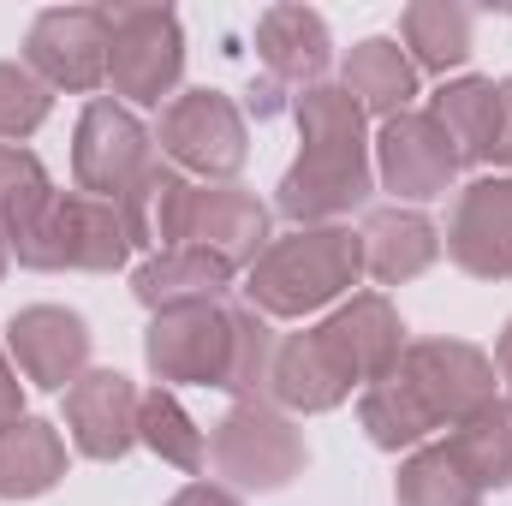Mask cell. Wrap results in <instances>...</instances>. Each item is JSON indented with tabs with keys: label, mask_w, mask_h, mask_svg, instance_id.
<instances>
[{
	"label": "cell",
	"mask_w": 512,
	"mask_h": 506,
	"mask_svg": "<svg viewBox=\"0 0 512 506\" xmlns=\"http://www.w3.org/2000/svg\"><path fill=\"white\" fill-rule=\"evenodd\" d=\"M489 161L512 167V78L495 84V137H489Z\"/></svg>",
	"instance_id": "obj_33"
},
{
	"label": "cell",
	"mask_w": 512,
	"mask_h": 506,
	"mask_svg": "<svg viewBox=\"0 0 512 506\" xmlns=\"http://www.w3.org/2000/svg\"><path fill=\"white\" fill-rule=\"evenodd\" d=\"M137 441L143 447H155L167 465H179V471H203V435H197V423L185 417V405L173 399V393H143L137 399Z\"/></svg>",
	"instance_id": "obj_30"
},
{
	"label": "cell",
	"mask_w": 512,
	"mask_h": 506,
	"mask_svg": "<svg viewBox=\"0 0 512 506\" xmlns=\"http://www.w3.org/2000/svg\"><path fill=\"white\" fill-rule=\"evenodd\" d=\"M429 120L447 131V143L459 149V161H489V137H495V84L489 78H459L429 102Z\"/></svg>",
	"instance_id": "obj_26"
},
{
	"label": "cell",
	"mask_w": 512,
	"mask_h": 506,
	"mask_svg": "<svg viewBox=\"0 0 512 506\" xmlns=\"http://www.w3.org/2000/svg\"><path fill=\"white\" fill-rule=\"evenodd\" d=\"M24 268H48V274H60V268H84V274H114L120 262H126L131 239H126V221H120V209L114 203H102V197H60L54 191V203L30 221V233L12 245Z\"/></svg>",
	"instance_id": "obj_3"
},
{
	"label": "cell",
	"mask_w": 512,
	"mask_h": 506,
	"mask_svg": "<svg viewBox=\"0 0 512 506\" xmlns=\"http://www.w3.org/2000/svg\"><path fill=\"white\" fill-rule=\"evenodd\" d=\"M376 167H382V185L405 203H429V197H447L453 179H459V149L447 143V131L435 126L429 114H393L382 120V143H376Z\"/></svg>",
	"instance_id": "obj_11"
},
{
	"label": "cell",
	"mask_w": 512,
	"mask_h": 506,
	"mask_svg": "<svg viewBox=\"0 0 512 506\" xmlns=\"http://www.w3.org/2000/svg\"><path fill=\"white\" fill-rule=\"evenodd\" d=\"M209 459H215V471H221L227 483L268 495V489H286V483L304 471V435H298L292 417H280L274 405L239 399V405L221 417V429H215V441H209Z\"/></svg>",
	"instance_id": "obj_4"
},
{
	"label": "cell",
	"mask_w": 512,
	"mask_h": 506,
	"mask_svg": "<svg viewBox=\"0 0 512 506\" xmlns=\"http://www.w3.org/2000/svg\"><path fill=\"white\" fill-rule=\"evenodd\" d=\"M185 72V36L167 6H108V84L126 102H161Z\"/></svg>",
	"instance_id": "obj_5"
},
{
	"label": "cell",
	"mask_w": 512,
	"mask_h": 506,
	"mask_svg": "<svg viewBox=\"0 0 512 506\" xmlns=\"http://www.w3.org/2000/svg\"><path fill=\"white\" fill-rule=\"evenodd\" d=\"M358 381L346 376V364L334 358V346L310 328V334H292L274 346V376H268V393L292 411H334Z\"/></svg>",
	"instance_id": "obj_18"
},
{
	"label": "cell",
	"mask_w": 512,
	"mask_h": 506,
	"mask_svg": "<svg viewBox=\"0 0 512 506\" xmlns=\"http://www.w3.org/2000/svg\"><path fill=\"white\" fill-rule=\"evenodd\" d=\"M24 417V399H18V376H12V364L0 358V429L6 423H18Z\"/></svg>",
	"instance_id": "obj_34"
},
{
	"label": "cell",
	"mask_w": 512,
	"mask_h": 506,
	"mask_svg": "<svg viewBox=\"0 0 512 506\" xmlns=\"http://www.w3.org/2000/svg\"><path fill=\"white\" fill-rule=\"evenodd\" d=\"M137 387L120 370H84L66 387V429L84 459H126L137 441Z\"/></svg>",
	"instance_id": "obj_14"
},
{
	"label": "cell",
	"mask_w": 512,
	"mask_h": 506,
	"mask_svg": "<svg viewBox=\"0 0 512 506\" xmlns=\"http://www.w3.org/2000/svg\"><path fill=\"white\" fill-rule=\"evenodd\" d=\"M155 143H161V155H173L185 173H203V179H233L245 167V120L221 90L173 96Z\"/></svg>",
	"instance_id": "obj_9"
},
{
	"label": "cell",
	"mask_w": 512,
	"mask_h": 506,
	"mask_svg": "<svg viewBox=\"0 0 512 506\" xmlns=\"http://www.w3.org/2000/svg\"><path fill=\"white\" fill-rule=\"evenodd\" d=\"M447 256L477 280H512V179H477L459 191Z\"/></svg>",
	"instance_id": "obj_12"
},
{
	"label": "cell",
	"mask_w": 512,
	"mask_h": 506,
	"mask_svg": "<svg viewBox=\"0 0 512 506\" xmlns=\"http://www.w3.org/2000/svg\"><path fill=\"white\" fill-rule=\"evenodd\" d=\"M393 501L399 506H477L483 489L453 465L447 447H423L399 465V483H393Z\"/></svg>",
	"instance_id": "obj_29"
},
{
	"label": "cell",
	"mask_w": 512,
	"mask_h": 506,
	"mask_svg": "<svg viewBox=\"0 0 512 506\" xmlns=\"http://www.w3.org/2000/svg\"><path fill=\"white\" fill-rule=\"evenodd\" d=\"M0 274H6V239H0Z\"/></svg>",
	"instance_id": "obj_37"
},
{
	"label": "cell",
	"mask_w": 512,
	"mask_h": 506,
	"mask_svg": "<svg viewBox=\"0 0 512 506\" xmlns=\"http://www.w3.org/2000/svg\"><path fill=\"white\" fill-rule=\"evenodd\" d=\"M167 506H239V501L227 489H215V483H191V489H179Z\"/></svg>",
	"instance_id": "obj_35"
},
{
	"label": "cell",
	"mask_w": 512,
	"mask_h": 506,
	"mask_svg": "<svg viewBox=\"0 0 512 506\" xmlns=\"http://www.w3.org/2000/svg\"><path fill=\"white\" fill-rule=\"evenodd\" d=\"M268 376H274V334H268V322L256 310H233V376H227V393L262 399Z\"/></svg>",
	"instance_id": "obj_31"
},
{
	"label": "cell",
	"mask_w": 512,
	"mask_h": 506,
	"mask_svg": "<svg viewBox=\"0 0 512 506\" xmlns=\"http://www.w3.org/2000/svg\"><path fill=\"white\" fill-rule=\"evenodd\" d=\"M48 120V84L30 66L0 60V137H30Z\"/></svg>",
	"instance_id": "obj_32"
},
{
	"label": "cell",
	"mask_w": 512,
	"mask_h": 506,
	"mask_svg": "<svg viewBox=\"0 0 512 506\" xmlns=\"http://www.w3.org/2000/svg\"><path fill=\"white\" fill-rule=\"evenodd\" d=\"M66 477V441L42 417H18L0 429V501H36Z\"/></svg>",
	"instance_id": "obj_21"
},
{
	"label": "cell",
	"mask_w": 512,
	"mask_h": 506,
	"mask_svg": "<svg viewBox=\"0 0 512 506\" xmlns=\"http://www.w3.org/2000/svg\"><path fill=\"white\" fill-rule=\"evenodd\" d=\"M364 274V239L346 227H298L251 262V310L262 316H310L334 304Z\"/></svg>",
	"instance_id": "obj_2"
},
{
	"label": "cell",
	"mask_w": 512,
	"mask_h": 506,
	"mask_svg": "<svg viewBox=\"0 0 512 506\" xmlns=\"http://www.w3.org/2000/svg\"><path fill=\"white\" fill-rule=\"evenodd\" d=\"M358 417H364V429H370V441L387 447V453H399V447H417L435 423H429V411L417 405V393L405 387V381L387 370L382 381H370L364 387V399H358Z\"/></svg>",
	"instance_id": "obj_27"
},
{
	"label": "cell",
	"mask_w": 512,
	"mask_h": 506,
	"mask_svg": "<svg viewBox=\"0 0 512 506\" xmlns=\"http://www.w3.org/2000/svg\"><path fill=\"white\" fill-rule=\"evenodd\" d=\"M197 251L221 256L227 268H245L268 251V209L256 203L251 191L239 185H215V191H197V209H191V239Z\"/></svg>",
	"instance_id": "obj_17"
},
{
	"label": "cell",
	"mask_w": 512,
	"mask_h": 506,
	"mask_svg": "<svg viewBox=\"0 0 512 506\" xmlns=\"http://www.w3.org/2000/svg\"><path fill=\"white\" fill-rule=\"evenodd\" d=\"M114 209H120V221H126V239H131V245H149L155 256H161V251H179V245L191 239L197 185H191L179 167L155 161V167L131 185Z\"/></svg>",
	"instance_id": "obj_16"
},
{
	"label": "cell",
	"mask_w": 512,
	"mask_h": 506,
	"mask_svg": "<svg viewBox=\"0 0 512 506\" xmlns=\"http://www.w3.org/2000/svg\"><path fill=\"white\" fill-rule=\"evenodd\" d=\"M256 54L280 84H316L328 66V24L310 6H268L256 18Z\"/></svg>",
	"instance_id": "obj_20"
},
{
	"label": "cell",
	"mask_w": 512,
	"mask_h": 506,
	"mask_svg": "<svg viewBox=\"0 0 512 506\" xmlns=\"http://www.w3.org/2000/svg\"><path fill=\"white\" fill-rule=\"evenodd\" d=\"M358 239H364V268H370L376 280H387V286L423 274V268L441 256V233H435L417 209H376Z\"/></svg>",
	"instance_id": "obj_22"
},
{
	"label": "cell",
	"mask_w": 512,
	"mask_h": 506,
	"mask_svg": "<svg viewBox=\"0 0 512 506\" xmlns=\"http://www.w3.org/2000/svg\"><path fill=\"white\" fill-rule=\"evenodd\" d=\"M304 155L280 179V215L298 227L352 215L370 197V149H364V108L346 96V84H310L298 96Z\"/></svg>",
	"instance_id": "obj_1"
},
{
	"label": "cell",
	"mask_w": 512,
	"mask_h": 506,
	"mask_svg": "<svg viewBox=\"0 0 512 506\" xmlns=\"http://www.w3.org/2000/svg\"><path fill=\"white\" fill-rule=\"evenodd\" d=\"M495 364H501V376L512 381V322L501 328V346H495Z\"/></svg>",
	"instance_id": "obj_36"
},
{
	"label": "cell",
	"mask_w": 512,
	"mask_h": 506,
	"mask_svg": "<svg viewBox=\"0 0 512 506\" xmlns=\"http://www.w3.org/2000/svg\"><path fill=\"white\" fill-rule=\"evenodd\" d=\"M316 334L334 346V358L346 364V376L364 381V387H370V381H382L387 370L399 364V352H405V328H399L393 304L376 298V292H364V298L340 304Z\"/></svg>",
	"instance_id": "obj_15"
},
{
	"label": "cell",
	"mask_w": 512,
	"mask_h": 506,
	"mask_svg": "<svg viewBox=\"0 0 512 506\" xmlns=\"http://www.w3.org/2000/svg\"><path fill=\"white\" fill-rule=\"evenodd\" d=\"M227 280H233V268L221 256L197 251V245H179V251L149 256L137 268L131 292H137V304H149L161 316V310H179V304H215L227 292Z\"/></svg>",
	"instance_id": "obj_19"
},
{
	"label": "cell",
	"mask_w": 512,
	"mask_h": 506,
	"mask_svg": "<svg viewBox=\"0 0 512 506\" xmlns=\"http://www.w3.org/2000/svg\"><path fill=\"white\" fill-rule=\"evenodd\" d=\"M48 203H54V185H48L42 161H36L30 149L0 143V239L18 245V239L30 233V221H36Z\"/></svg>",
	"instance_id": "obj_28"
},
{
	"label": "cell",
	"mask_w": 512,
	"mask_h": 506,
	"mask_svg": "<svg viewBox=\"0 0 512 506\" xmlns=\"http://www.w3.org/2000/svg\"><path fill=\"white\" fill-rule=\"evenodd\" d=\"M24 66L48 90L108 84V6H54L24 36Z\"/></svg>",
	"instance_id": "obj_8"
},
{
	"label": "cell",
	"mask_w": 512,
	"mask_h": 506,
	"mask_svg": "<svg viewBox=\"0 0 512 506\" xmlns=\"http://www.w3.org/2000/svg\"><path fill=\"white\" fill-rule=\"evenodd\" d=\"M346 96L364 108V114H405V102L417 96V66H411V54L399 48V42H387V36H370V42H358L352 54H346Z\"/></svg>",
	"instance_id": "obj_23"
},
{
	"label": "cell",
	"mask_w": 512,
	"mask_h": 506,
	"mask_svg": "<svg viewBox=\"0 0 512 506\" xmlns=\"http://www.w3.org/2000/svg\"><path fill=\"white\" fill-rule=\"evenodd\" d=\"M393 376L417 393V405L429 411V423H459L477 405L495 399V364L465 346V340H411L393 364Z\"/></svg>",
	"instance_id": "obj_7"
},
{
	"label": "cell",
	"mask_w": 512,
	"mask_h": 506,
	"mask_svg": "<svg viewBox=\"0 0 512 506\" xmlns=\"http://www.w3.org/2000/svg\"><path fill=\"white\" fill-rule=\"evenodd\" d=\"M447 453L477 489H507L512 483V399H489L471 417H459Z\"/></svg>",
	"instance_id": "obj_24"
},
{
	"label": "cell",
	"mask_w": 512,
	"mask_h": 506,
	"mask_svg": "<svg viewBox=\"0 0 512 506\" xmlns=\"http://www.w3.org/2000/svg\"><path fill=\"white\" fill-rule=\"evenodd\" d=\"M399 36L411 48V66H423V72H453L471 60V12L465 6L417 0V6H405Z\"/></svg>",
	"instance_id": "obj_25"
},
{
	"label": "cell",
	"mask_w": 512,
	"mask_h": 506,
	"mask_svg": "<svg viewBox=\"0 0 512 506\" xmlns=\"http://www.w3.org/2000/svg\"><path fill=\"white\" fill-rule=\"evenodd\" d=\"M6 340H12V358H18L24 381H36L48 393H66L90 364V328H84V316H72L60 304L18 310L6 322Z\"/></svg>",
	"instance_id": "obj_13"
},
{
	"label": "cell",
	"mask_w": 512,
	"mask_h": 506,
	"mask_svg": "<svg viewBox=\"0 0 512 506\" xmlns=\"http://www.w3.org/2000/svg\"><path fill=\"white\" fill-rule=\"evenodd\" d=\"M72 167H78V185L96 191L102 203H120L131 185L155 167V149H149V131L131 120L120 102L96 96L78 120V143H72Z\"/></svg>",
	"instance_id": "obj_10"
},
{
	"label": "cell",
	"mask_w": 512,
	"mask_h": 506,
	"mask_svg": "<svg viewBox=\"0 0 512 506\" xmlns=\"http://www.w3.org/2000/svg\"><path fill=\"white\" fill-rule=\"evenodd\" d=\"M149 370L161 381L227 387L233 376V310L227 304H179L149 322Z\"/></svg>",
	"instance_id": "obj_6"
}]
</instances>
